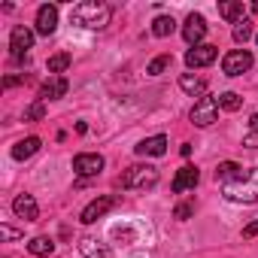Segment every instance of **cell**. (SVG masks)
<instances>
[{"label": "cell", "instance_id": "obj_8", "mask_svg": "<svg viewBox=\"0 0 258 258\" xmlns=\"http://www.w3.org/2000/svg\"><path fill=\"white\" fill-rule=\"evenodd\" d=\"M112 207H115V198H112V195H100V198H94V201L79 213V222H82V225H94V222L103 219Z\"/></svg>", "mask_w": 258, "mask_h": 258}, {"label": "cell", "instance_id": "obj_7", "mask_svg": "<svg viewBox=\"0 0 258 258\" xmlns=\"http://www.w3.org/2000/svg\"><path fill=\"white\" fill-rule=\"evenodd\" d=\"M103 155H97V152H79L76 158H73V170H76V176H82V179H88V176H97L100 170H103Z\"/></svg>", "mask_w": 258, "mask_h": 258}, {"label": "cell", "instance_id": "obj_22", "mask_svg": "<svg viewBox=\"0 0 258 258\" xmlns=\"http://www.w3.org/2000/svg\"><path fill=\"white\" fill-rule=\"evenodd\" d=\"M28 252H31V255H52V252H55V240H52V237H34V240L28 243Z\"/></svg>", "mask_w": 258, "mask_h": 258}, {"label": "cell", "instance_id": "obj_18", "mask_svg": "<svg viewBox=\"0 0 258 258\" xmlns=\"http://www.w3.org/2000/svg\"><path fill=\"white\" fill-rule=\"evenodd\" d=\"M179 88L191 97H204L207 94V79L204 76H195V73H182L179 76Z\"/></svg>", "mask_w": 258, "mask_h": 258}, {"label": "cell", "instance_id": "obj_14", "mask_svg": "<svg viewBox=\"0 0 258 258\" xmlns=\"http://www.w3.org/2000/svg\"><path fill=\"white\" fill-rule=\"evenodd\" d=\"M76 246H79L82 258H112V249L103 240H97V237H82Z\"/></svg>", "mask_w": 258, "mask_h": 258}, {"label": "cell", "instance_id": "obj_26", "mask_svg": "<svg viewBox=\"0 0 258 258\" xmlns=\"http://www.w3.org/2000/svg\"><path fill=\"white\" fill-rule=\"evenodd\" d=\"M249 37H252V22H249V19L237 22V25H234V43H246Z\"/></svg>", "mask_w": 258, "mask_h": 258}, {"label": "cell", "instance_id": "obj_25", "mask_svg": "<svg viewBox=\"0 0 258 258\" xmlns=\"http://www.w3.org/2000/svg\"><path fill=\"white\" fill-rule=\"evenodd\" d=\"M170 64H173V58H170V55H158V58H152V61H149L146 73H149V76H161Z\"/></svg>", "mask_w": 258, "mask_h": 258}, {"label": "cell", "instance_id": "obj_20", "mask_svg": "<svg viewBox=\"0 0 258 258\" xmlns=\"http://www.w3.org/2000/svg\"><path fill=\"white\" fill-rule=\"evenodd\" d=\"M240 173H243V167H240L237 161H222V164L216 167V182H222V185H225V182L237 179Z\"/></svg>", "mask_w": 258, "mask_h": 258}, {"label": "cell", "instance_id": "obj_28", "mask_svg": "<svg viewBox=\"0 0 258 258\" xmlns=\"http://www.w3.org/2000/svg\"><path fill=\"white\" fill-rule=\"evenodd\" d=\"M195 216V204L191 201H185V204H179L176 210H173V219H179V222H185V219H191Z\"/></svg>", "mask_w": 258, "mask_h": 258}, {"label": "cell", "instance_id": "obj_11", "mask_svg": "<svg viewBox=\"0 0 258 258\" xmlns=\"http://www.w3.org/2000/svg\"><path fill=\"white\" fill-rule=\"evenodd\" d=\"M198 182H201L198 167L185 164V167H179V170H176V176H173L170 188H173V195H185V191H195V185H198Z\"/></svg>", "mask_w": 258, "mask_h": 258}, {"label": "cell", "instance_id": "obj_3", "mask_svg": "<svg viewBox=\"0 0 258 258\" xmlns=\"http://www.w3.org/2000/svg\"><path fill=\"white\" fill-rule=\"evenodd\" d=\"M155 185H158V167H152V164H134L121 173V188H127V191H146Z\"/></svg>", "mask_w": 258, "mask_h": 258}, {"label": "cell", "instance_id": "obj_32", "mask_svg": "<svg viewBox=\"0 0 258 258\" xmlns=\"http://www.w3.org/2000/svg\"><path fill=\"white\" fill-rule=\"evenodd\" d=\"M243 237H246V240H249V237H258V219H255V222H249V225L243 228Z\"/></svg>", "mask_w": 258, "mask_h": 258}, {"label": "cell", "instance_id": "obj_35", "mask_svg": "<svg viewBox=\"0 0 258 258\" xmlns=\"http://www.w3.org/2000/svg\"><path fill=\"white\" fill-rule=\"evenodd\" d=\"M255 43H258V37H255Z\"/></svg>", "mask_w": 258, "mask_h": 258}, {"label": "cell", "instance_id": "obj_16", "mask_svg": "<svg viewBox=\"0 0 258 258\" xmlns=\"http://www.w3.org/2000/svg\"><path fill=\"white\" fill-rule=\"evenodd\" d=\"M13 213H16L19 219H25V222H37V216H40V207H37L34 195H19V198L13 201Z\"/></svg>", "mask_w": 258, "mask_h": 258}, {"label": "cell", "instance_id": "obj_29", "mask_svg": "<svg viewBox=\"0 0 258 258\" xmlns=\"http://www.w3.org/2000/svg\"><path fill=\"white\" fill-rule=\"evenodd\" d=\"M22 231H16L13 225H0V240H19Z\"/></svg>", "mask_w": 258, "mask_h": 258}, {"label": "cell", "instance_id": "obj_12", "mask_svg": "<svg viewBox=\"0 0 258 258\" xmlns=\"http://www.w3.org/2000/svg\"><path fill=\"white\" fill-rule=\"evenodd\" d=\"M58 28V7L55 4H43L37 10V34L40 37H52Z\"/></svg>", "mask_w": 258, "mask_h": 258}, {"label": "cell", "instance_id": "obj_23", "mask_svg": "<svg viewBox=\"0 0 258 258\" xmlns=\"http://www.w3.org/2000/svg\"><path fill=\"white\" fill-rule=\"evenodd\" d=\"M173 31H176L173 16H158V19L152 22V34H155V37H170Z\"/></svg>", "mask_w": 258, "mask_h": 258}, {"label": "cell", "instance_id": "obj_31", "mask_svg": "<svg viewBox=\"0 0 258 258\" xmlns=\"http://www.w3.org/2000/svg\"><path fill=\"white\" fill-rule=\"evenodd\" d=\"M16 85H25V76H7L4 79V88H16Z\"/></svg>", "mask_w": 258, "mask_h": 258}, {"label": "cell", "instance_id": "obj_19", "mask_svg": "<svg viewBox=\"0 0 258 258\" xmlns=\"http://www.w3.org/2000/svg\"><path fill=\"white\" fill-rule=\"evenodd\" d=\"M243 13H246V10H243V4H240V0H225V4H219V16H222L225 22H231V25L243 22V19H246Z\"/></svg>", "mask_w": 258, "mask_h": 258}, {"label": "cell", "instance_id": "obj_27", "mask_svg": "<svg viewBox=\"0 0 258 258\" xmlns=\"http://www.w3.org/2000/svg\"><path fill=\"white\" fill-rule=\"evenodd\" d=\"M43 118H46V103L43 100H37L25 109V121H43Z\"/></svg>", "mask_w": 258, "mask_h": 258}, {"label": "cell", "instance_id": "obj_24", "mask_svg": "<svg viewBox=\"0 0 258 258\" xmlns=\"http://www.w3.org/2000/svg\"><path fill=\"white\" fill-rule=\"evenodd\" d=\"M219 106L228 109V112H237V109L243 106V97H240L237 91H222V94H219Z\"/></svg>", "mask_w": 258, "mask_h": 258}, {"label": "cell", "instance_id": "obj_2", "mask_svg": "<svg viewBox=\"0 0 258 258\" xmlns=\"http://www.w3.org/2000/svg\"><path fill=\"white\" fill-rule=\"evenodd\" d=\"M222 195L228 201H234V204H255L258 201V167H249L237 179L225 182L222 185Z\"/></svg>", "mask_w": 258, "mask_h": 258}, {"label": "cell", "instance_id": "obj_5", "mask_svg": "<svg viewBox=\"0 0 258 258\" xmlns=\"http://www.w3.org/2000/svg\"><path fill=\"white\" fill-rule=\"evenodd\" d=\"M252 64H255V58H252L249 49H234L222 58V73L225 76H243V73L252 70Z\"/></svg>", "mask_w": 258, "mask_h": 258}, {"label": "cell", "instance_id": "obj_30", "mask_svg": "<svg viewBox=\"0 0 258 258\" xmlns=\"http://www.w3.org/2000/svg\"><path fill=\"white\" fill-rule=\"evenodd\" d=\"M243 146H249V149H258V131H249V134L243 137Z\"/></svg>", "mask_w": 258, "mask_h": 258}, {"label": "cell", "instance_id": "obj_10", "mask_svg": "<svg viewBox=\"0 0 258 258\" xmlns=\"http://www.w3.org/2000/svg\"><path fill=\"white\" fill-rule=\"evenodd\" d=\"M204 37H207V22H204V16L191 13V16L185 19V25H182V40L195 49V46H201Z\"/></svg>", "mask_w": 258, "mask_h": 258}, {"label": "cell", "instance_id": "obj_17", "mask_svg": "<svg viewBox=\"0 0 258 258\" xmlns=\"http://www.w3.org/2000/svg\"><path fill=\"white\" fill-rule=\"evenodd\" d=\"M43 149V140L40 137H25V140H19L16 146H13V158L16 161H28L31 155H37Z\"/></svg>", "mask_w": 258, "mask_h": 258}, {"label": "cell", "instance_id": "obj_33", "mask_svg": "<svg viewBox=\"0 0 258 258\" xmlns=\"http://www.w3.org/2000/svg\"><path fill=\"white\" fill-rule=\"evenodd\" d=\"M249 127H252V131H258V112H255V115L249 118Z\"/></svg>", "mask_w": 258, "mask_h": 258}, {"label": "cell", "instance_id": "obj_4", "mask_svg": "<svg viewBox=\"0 0 258 258\" xmlns=\"http://www.w3.org/2000/svg\"><path fill=\"white\" fill-rule=\"evenodd\" d=\"M216 118H219V97H213V94L198 97L195 106H191V124H198V127H210Z\"/></svg>", "mask_w": 258, "mask_h": 258}, {"label": "cell", "instance_id": "obj_1", "mask_svg": "<svg viewBox=\"0 0 258 258\" xmlns=\"http://www.w3.org/2000/svg\"><path fill=\"white\" fill-rule=\"evenodd\" d=\"M109 16H112V10H109L106 4H97V0H85V4L73 7L70 22H73L76 28H85V31H100V28L109 25Z\"/></svg>", "mask_w": 258, "mask_h": 258}, {"label": "cell", "instance_id": "obj_34", "mask_svg": "<svg viewBox=\"0 0 258 258\" xmlns=\"http://www.w3.org/2000/svg\"><path fill=\"white\" fill-rule=\"evenodd\" d=\"M252 13H255V16H258V0H255V4H252Z\"/></svg>", "mask_w": 258, "mask_h": 258}, {"label": "cell", "instance_id": "obj_13", "mask_svg": "<svg viewBox=\"0 0 258 258\" xmlns=\"http://www.w3.org/2000/svg\"><path fill=\"white\" fill-rule=\"evenodd\" d=\"M67 88H70V82L64 79V76H49L43 85H40V100L46 103V100H61L64 94H67Z\"/></svg>", "mask_w": 258, "mask_h": 258}, {"label": "cell", "instance_id": "obj_9", "mask_svg": "<svg viewBox=\"0 0 258 258\" xmlns=\"http://www.w3.org/2000/svg\"><path fill=\"white\" fill-rule=\"evenodd\" d=\"M216 58H219V46H210V43H201V46H195V49L185 52V64H188L191 70L210 67Z\"/></svg>", "mask_w": 258, "mask_h": 258}, {"label": "cell", "instance_id": "obj_21", "mask_svg": "<svg viewBox=\"0 0 258 258\" xmlns=\"http://www.w3.org/2000/svg\"><path fill=\"white\" fill-rule=\"evenodd\" d=\"M70 61H73V58H70L67 52H58V55H52V58L46 61V70H49V76H61V73L70 67Z\"/></svg>", "mask_w": 258, "mask_h": 258}, {"label": "cell", "instance_id": "obj_6", "mask_svg": "<svg viewBox=\"0 0 258 258\" xmlns=\"http://www.w3.org/2000/svg\"><path fill=\"white\" fill-rule=\"evenodd\" d=\"M34 49V31L25 28V25H16L13 34H10V52L16 61H25V55Z\"/></svg>", "mask_w": 258, "mask_h": 258}, {"label": "cell", "instance_id": "obj_15", "mask_svg": "<svg viewBox=\"0 0 258 258\" xmlns=\"http://www.w3.org/2000/svg\"><path fill=\"white\" fill-rule=\"evenodd\" d=\"M137 155H149V158H161L164 152H167V137L164 134H155V137H146V140H140L137 146Z\"/></svg>", "mask_w": 258, "mask_h": 258}]
</instances>
